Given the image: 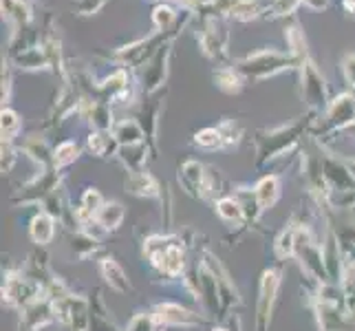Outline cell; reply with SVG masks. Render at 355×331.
Returning a JSON list of instances; mask_svg holds the SVG:
<instances>
[{
    "label": "cell",
    "instance_id": "18",
    "mask_svg": "<svg viewBox=\"0 0 355 331\" xmlns=\"http://www.w3.org/2000/svg\"><path fill=\"white\" fill-rule=\"evenodd\" d=\"M18 62L27 69H44L49 67V60L46 56L40 51V49H29V51H24L18 56Z\"/></svg>",
    "mask_w": 355,
    "mask_h": 331
},
{
    "label": "cell",
    "instance_id": "4",
    "mask_svg": "<svg viewBox=\"0 0 355 331\" xmlns=\"http://www.w3.org/2000/svg\"><path fill=\"white\" fill-rule=\"evenodd\" d=\"M329 124L334 128H347L355 121V97L353 95H340L331 102L327 113Z\"/></svg>",
    "mask_w": 355,
    "mask_h": 331
},
{
    "label": "cell",
    "instance_id": "2",
    "mask_svg": "<svg viewBox=\"0 0 355 331\" xmlns=\"http://www.w3.org/2000/svg\"><path fill=\"white\" fill-rule=\"evenodd\" d=\"M280 285V276L274 269L263 274L261 280V298H259V331H265L269 323V314H272V305L276 300V291Z\"/></svg>",
    "mask_w": 355,
    "mask_h": 331
},
{
    "label": "cell",
    "instance_id": "21",
    "mask_svg": "<svg viewBox=\"0 0 355 331\" xmlns=\"http://www.w3.org/2000/svg\"><path fill=\"white\" fill-rule=\"evenodd\" d=\"M276 252L280 259H285V256H291L296 252V230H285L283 235H280L278 243H276Z\"/></svg>",
    "mask_w": 355,
    "mask_h": 331
},
{
    "label": "cell",
    "instance_id": "10",
    "mask_svg": "<svg viewBox=\"0 0 355 331\" xmlns=\"http://www.w3.org/2000/svg\"><path fill=\"white\" fill-rule=\"evenodd\" d=\"M166 53L168 51H159L157 58L153 60V65L148 67V71H146V76H144V87L148 89V91H155L159 84L164 82V76H166Z\"/></svg>",
    "mask_w": 355,
    "mask_h": 331
},
{
    "label": "cell",
    "instance_id": "27",
    "mask_svg": "<svg viewBox=\"0 0 355 331\" xmlns=\"http://www.w3.org/2000/svg\"><path fill=\"white\" fill-rule=\"evenodd\" d=\"M153 325H155V318L146 316V314H139V316H135V318H132V323H130L128 331H155Z\"/></svg>",
    "mask_w": 355,
    "mask_h": 331
},
{
    "label": "cell",
    "instance_id": "30",
    "mask_svg": "<svg viewBox=\"0 0 355 331\" xmlns=\"http://www.w3.org/2000/svg\"><path fill=\"white\" fill-rule=\"evenodd\" d=\"M300 3L311 7V9H324L329 5V0H300Z\"/></svg>",
    "mask_w": 355,
    "mask_h": 331
},
{
    "label": "cell",
    "instance_id": "23",
    "mask_svg": "<svg viewBox=\"0 0 355 331\" xmlns=\"http://www.w3.org/2000/svg\"><path fill=\"white\" fill-rule=\"evenodd\" d=\"M153 20H155V24L159 29H168L170 24L175 22V11L170 9L168 5H159L157 9H155V14H153Z\"/></svg>",
    "mask_w": 355,
    "mask_h": 331
},
{
    "label": "cell",
    "instance_id": "25",
    "mask_svg": "<svg viewBox=\"0 0 355 331\" xmlns=\"http://www.w3.org/2000/svg\"><path fill=\"white\" fill-rule=\"evenodd\" d=\"M18 126H20V121H18V115L14 113V110H9V108L3 110V137L11 139L16 135Z\"/></svg>",
    "mask_w": 355,
    "mask_h": 331
},
{
    "label": "cell",
    "instance_id": "24",
    "mask_svg": "<svg viewBox=\"0 0 355 331\" xmlns=\"http://www.w3.org/2000/svg\"><path fill=\"white\" fill-rule=\"evenodd\" d=\"M102 194L97 192V190H89L87 194H84V199H82V210L87 212V214H97L100 212V207H102Z\"/></svg>",
    "mask_w": 355,
    "mask_h": 331
},
{
    "label": "cell",
    "instance_id": "14",
    "mask_svg": "<svg viewBox=\"0 0 355 331\" xmlns=\"http://www.w3.org/2000/svg\"><path fill=\"white\" fill-rule=\"evenodd\" d=\"M31 237L35 243H49L53 239V221L46 214H38L31 221Z\"/></svg>",
    "mask_w": 355,
    "mask_h": 331
},
{
    "label": "cell",
    "instance_id": "5",
    "mask_svg": "<svg viewBox=\"0 0 355 331\" xmlns=\"http://www.w3.org/2000/svg\"><path fill=\"white\" fill-rule=\"evenodd\" d=\"M300 133V126H291V128H283V130H276L269 135V139H261L259 142V153H261V159H267V157H276L283 153L291 142H296Z\"/></svg>",
    "mask_w": 355,
    "mask_h": 331
},
{
    "label": "cell",
    "instance_id": "31",
    "mask_svg": "<svg viewBox=\"0 0 355 331\" xmlns=\"http://www.w3.org/2000/svg\"><path fill=\"white\" fill-rule=\"evenodd\" d=\"M345 7H347L349 11H353V14H355V0H345Z\"/></svg>",
    "mask_w": 355,
    "mask_h": 331
},
{
    "label": "cell",
    "instance_id": "17",
    "mask_svg": "<svg viewBox=\"0 0 355 331\" xmlns=\"http://www.w3.org/2000/svg\"><path fill=\"white\" fill-rule=\"evenodd\" d=\"M218 89H223L225 93H239L241 91V78L232 69H221L214 76Z\"/></svg>",
    "mask_w": 355,
    "mask_h": 331
},
{
    "label": "cell",
    "instance_id": "9",
    "mask_svg": "<svg viewBox=\"0 0 355 331\" xmlns=\"http://www.w3.org/2000/svg\"><path fill=\"white\" fill-rule=\"evenodd\" d=\"M102 272H104V278L108 280V285H111L113 289H117V291H128L130 289V283H128V278L124 274V269H121L113 259H106L102 263Z\"/></svg>",
    "mask_w": 355,
    "mask_h": 331
},
{
    "label": "cell",
    "instance_id": "33",
    "mask_svg": "<svg viewBox=\"0 0 355 331\" xmlns=\"http://www.w3.org/2000/svg\"><path fill=\"white\" fill-rule=\"evenodd\" d=\"M218 331H223V329H218Z\"/></svg>",
    "mask_w": 355,
    "mask_h": 331
},
{
    "label": "cell",
    "instance_id": "11",
    "mask_svg": "<svg viewBox=\"0 0 355 331\" xmlns=\"http://www.w3.org/2000/svg\"><path fill=\"white\" fill-rule=\"evenodd\" d=\"M95 219L102 228L115 230V228H119L121 219H124V207H121L119 203H104L100 207V212L95 214Z\"/></svg>",
    "mask_w": 355,
    "mask_h": 331
},
{
    "label": "cell",
    "instance_id": "3",
    "mask_svg": "<svg viewBox=\"0 0 355 331\" xmlns=\"http://www.w3.org/2000/svg\"><path fill=\"white\" fill-rule=\"evenodd\" d=\"M302 84H304V97L311 106L327 102V84L324 78L318 73L311 60H302Z\"/></svg>",
    "mask_w": 355,
    "mask_h": 331
},
{
    "label": "cell",
    "instance_id": "15",
    "mask_svg": "<svg viewBox=\"0 0 355 331\" xmlns=\"http://www.w3.org/2000/svg\"><path fill=\"white\" fill-rule=\"evenodd\" d=\"M115 139L119 144H124V146H135V144H139L141 142V128L137 121H121V124L117 126L115 130Z\"/></svg>",
    "mask_w": 355,
    "mask_h": 331
},
{
    "label": "cell",
    "instance_id": "13",
    "mask_svg": "<svg viewBox=\"0 0 355 331\" xmlns=\"http://www.w3.org/2000/svg\"><path fill=\"white\" fill-rule=\"evenodd\" d=\"M128 188L135 194H141V197H153V194H157V190H159L157 181L148 173H135L128 179Z\"/></svg>",
    "mask_w": 355,
    "mask_h": 331
},
{
    "label": "cell",
    "instance_id": "1",
    "mask_svg": "<svg viewBox=\"0 0 355 331\" xmlns=\"http://www.w3.org/2000/svg\"><path fill=\"white\" fill-rule=\"evenodd\" d=\"M293 62H296L293 56H285L278 51H259V53L245 58L239 65V71L248 78H267V76H274V73L291 67Z\"/></svg>",
    "mask_w": 355,
    "mask_h": 331
},
{
    "label": "cell",
    "instance_id": "12",
    "mask_svg": "<svg viewBox=\"0 0 355 331\" xmlns=\"http://www.w3.org/2000/svg\"><path fill=\"white\" fill-rule=\"evenodd\" d=\"M322 173L329 181H334L336 186H342V188H355V179L351 177V173L347 168H342L340 164L336 162H327L322 166Z\"/></svg>",
    "mask_w": 355,
    "mask_h": 331
},
{
    "label": "cell",
    "instance_id": "16",
    "mask_svg": "<svg viewBox=\"0 0 355 331\" xmlns=\"http://www.w3.org/2000/svg\"><path fill=\"white\" fill-rule=\"evenodd\" d=\"M194 142H197L201 148H210V151L212 148H221V146L225 144L223 135L218 128H205V130L197 133V135H194Z\"/></svg>",
    "mask_w": 355,
    "mask_h": 331
},
{
    "label": "cell",
    "instance_id": "28",
    "mask_svg": "<svg viewBox=\"0 0 355 331\" xmlns=\"http://www.w3.org/2000/svg\"><path fill=\"white\" fill-rule=\"evenodd\" d=\"M89 148L95 155H104L106 148H108V137H106V135H100V133L91 135V137H89Z\"/></svg>",
    "mask_w": 355,
    "mask_h": 331
},
{
    "label": "cell",
    "instance_id": "19",
    "mask_svg": "<svg viewBox=\"0 0 355 331\" xmlns=\"http://www.w3.org/2000/svg\"><path fill=\"white\" fill-rule=\"evenodd\" d=\"M216 212L225 221H241L243 219V205L234 199H221L216 203Z\"/></svg>",
    "mask_w": 355,
    "mask_h": 331
},
{
    "label": "cell",
    "instance_id": "32",
    "mask_svg": "<svg viewBox=\"0 0 355 331\" xmlns=\"http://www.w3.org/2000/svg\"><path fill=\"white\" fill-rule=\"evenodd\" d=\"M177 3H181V5H186V7H190V5H194L197 0H177Z\"/></svg>",
    "mask_w": 355,
    "mask_h": 331
},
{
    "label": "cell",
    "instance_id": "7",
    "mask_svg": "<svg viewBox=\"0 0 355 331\" xmlns=\"http://www.w3.org/2000/svg\"><path fill=\"white\" fill-rule=\"evenodd\" d=\"M179 179L183 181V186H186L190 192L197 194V190H205V173H203V166L197 164V162H188V164H183L181 168V173H179ZM203 194V192H201Z\"/></svg>",
    "mask_w": 355,
    "mask_h": 331
},
{
    "label": "cell",
    "instance_id": "8",
    "mask_svg": "<svg viewBox=\"0 0 355 331\" xmlns=\"http://www.w3.org/2000/svg\"><path fill=\"white\" fill-rule=\"evenodd\" d=\"M280 194V183L278 177H265L259 186L254 190V197H256V205L259 207H272Z\"/></svg>",
    "mask_w": 355,
    "mask_h": 331
},
{
    "label": "cell",
    "instance_id": "22",
    "mask_svg": "<svg viewBox=\"0 0 355 331\" xmlns=\"http://www.w3.org/2000/svg\"><path fill=\"white\" fill-rule=\"evenodd\" d=\"M91 121L97 128H102V130L111 126V110H108V106L102 104V102L93 104L91 106Z\"/></svg>",
    "mask_w": 355,
    "mask_h": 331
},
{
    "label": "cell",
    "instance_id": "26",
    "mask_svg": "<svg viewBox=\"0 0 355 331\" xmlns=\"http://www.w3.org/2000/svg\"><path fill=\"white\" fill-rule=\"evenodd\" d=\"M232 14H234L239 20H250L259 14V7H256L252 0H245V3H239L234 9H232Z\"/></svg>",
    "mask_w": 355,
    "mask_h": 331
},
{
    "label": "cell",
    "instance_id": "29",
    "mask_svg": "<svg viewBox=\"0 0 355 331\" xmlns=\"http://www.w3.org/2000/svg\"><path fill=\"white\" fill-rule=\"evenodd\" d=\"M345 78L351 87H355V56L345 58Z\"/></svg>",
    "mask_w": 355,
    "mask_h": 331
},
{
    "label": "cell",
    "instance_id": "20",
    "mask_svg": "<svg viewBox=\"0 0 355 331\" xmlns=\"http://www.w3.org/2000/svg\"><path fill=\"white\" fill-rule=\"evenodd\" d=\"M55 166H69L73 164L78 159V146L73 144V142H64V144H60L58 148H55Z\"/></svg>",
    "mask_w": 355,
    "mask_h": 331
},
{
    "label": "cell",
    "instance_id": "6",
    "mask_svg": "<svg viewBox=\"0 0 355 331\" xmlns=\"http://www.w3.org/2000/svg\"><path fill=\"white\" fill-rule=\"evenodd\" d=\"M153 318L162 325H194V323H199V318H194L188 309L179 307V305H170V303L159 305Z\"/></svg>",
    "mask_w": 355,
    "mask_h": 331
}]
</instances>
